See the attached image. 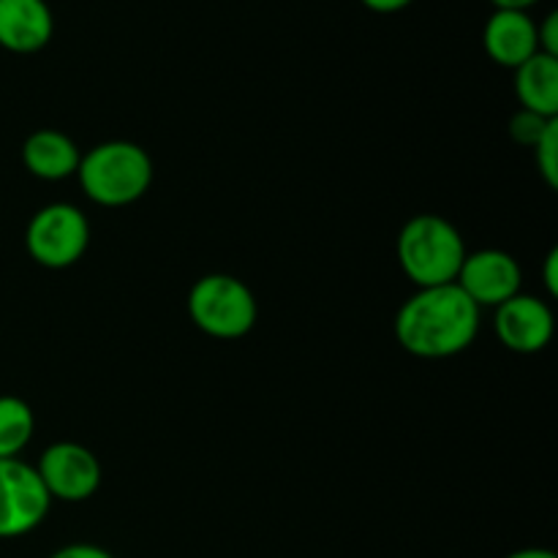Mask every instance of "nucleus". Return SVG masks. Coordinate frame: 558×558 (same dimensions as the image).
Listing matches in <instances>:
<instances>
[{"label":"nucleus","instance_id":"9b49d317","mask_svg":"<svg viewBox=\"0 0 558 558\" xmlns=\"http://www.w3.org/2000/svg\"><path fill=\"white\" fill-rule=\"evenodd\" d=\"M54 33L47 0H0V47L14 54L41 52Z\"/></svg>","mask_w":558,"mask_h":558},{"label":"nucleus","instance_id":"423d86ee","mask_svg":"<svg viewBox=\"0 0 558 558\" xmlns=\"http://www.w3.org/2000/svg\"><path fill=\"white\" fill-rule=\"evenodd\" d=\"M52 499L36 466L22 458L0 461V539H16L36 532L47 518Z\"/></svg>","mask_w":558,"mask_h":558},{"label":"nucleus","instance_id":"aec40b11","mask_svg":"<svg viewBox=\"0 0 558 558\" xmlns=\"http://www.w3.org/2000/svg\"><path fill=\"white\" fill-rule=\"evenodd\" d=\"M365 9L376 11V14H398V11L409 9L414 0H360Z\"/></svg>","mask_w":558,"mask_h":558},{"label":"nucleus","instance_id":"2eb2a0df","mask_svg":"<svg viewBox=\"0 0 558 558\" xmlns=\"http://www.w3.org/2000/svg\"><path fill=\"white\" fill-rule=\"evenodd\" d=\"M532 150L539 174H543V180L548 183V189H558V120L548 125L543 140H539Z\"/></svg>","mask_w":558,"mask_h":558},{"label":"nucleus","instance_id":"f8f14e48","mask_svg":"<svg viewBox=\"0 0 558 558\" xmlns=\"http://www.w3.org/2000/svg\"><path fill=\"white\" fill-rule=\"evenodd\" d=\"M80 147L69 134L58 129H38L22 145V163L27 172L47 183L74 178L80 169Z\"/></svg>","mask_w":558,"mask_h":558},{"label":"nucleus","instance_id":"f257e3e1","mask_svg":"<svg viewBox=\"0 0 558 558\" xmlns=\"http://www.w3.org/2000/svg\"><path fill=\"white\" fill-rule=\"evenodd\" d=\"M483 311L456 287L417 289L396 314V341L420 360H447L466 352L480 336Z\"/></svg>","mask_w":558,"mask_h":558},{"label":"nucleus","instance_id":"6ab92c4d","mask_svg":"<svg viewBox=\"0 0 558 558\" xmlns=\"http://www.w3.org/2000/svg\"><path fill=\"white\" fill-rule=\"evenodd\" d=\"M545 287H548L550 298H558V248H550V254L545 256Z\"/></svg>","mask_w":558,"mask_h":558},{"label":"nucleus","instance_id":"39448f33","mask_svg":"<svg viewBox=\"0 0 558 558\" xmlns=\"http://www.w3.org/2000/svg\"><path fill=\"white\" fill-rule=\"evenodd\" d=\"M90 245V223L80 207L52 202L33 213L25 229V248L36 265L47 270H65L85 256Z\"/></svg>","mask_w":558,"mask_h":558},{"label":"nucleus","instance_id":"0eeeda50","mask_svg":"<svg viewBox=\"0 0 558 558\" xmlns=\"http://www.w3.org/2000/svg\"><path fill=\"white\" fill-rule=\"evenodd\" d=\"M49 499L80 505L96 496L101 488L104 469L96 452L87 450L80 441H58L41 452L36 466Z\"/></svg>","mask_w":558,"mask_h":558},{"label":"nucleus","instance_id":"a211bd4d","mask_svg":"<svg viewBox=\"0 0 558 558\" xmlns=\"http://www.w3.org/2000/svg\"><path fill=\"white\" fill-rule=\"evenodd\" d=\"M49 558H114V556L109 554L107 548H101V545L71 543V545H63V548L54 550Z\"/></svg>","mask_w":558,"mask_h":558},{"label":"nucleus","instance_id":"ddd939ff","mask_svg":"<svg viewBox=\"0 0 558 558\" xmlns=\"http://www.w3.org/2000/svg\"><path fill=\"white\" fill-rule=\"evenodd\" d=\"M515 96L521 109L558 118V58L537 52L515 69Z\"/></svg>","mask_w":558,"mask_h":558},{"label":"nucleus","instance_id":"f3484780","mask_svg":"<svg viewBox=\"0 0 558 558\" xmlns=\"http://www.w3.org/2000/svg\"><path fill=\"white\" fill-rule=\"evenodd\" d=\"M537 47L539 52L558 58V14L550 11L543 20V25H537Z\"/></svg>","mask_w":558,"mask_h":558},{"label":"nucleus","instance_id":"4468645a","mask_svg":"<svg viewBox=\"0 0 558 558\" xmlns=\"http://www.w3.org/2000/svg\"><path fill=\"white\" fill-rule=\"evenodd\" d=\"M36 434V414L31 403L16 396H0V461L20 458Z\"/></svg>","mask_w":558,"mask_h":558},{"label":"nucleus","instance_id":"4be33fe9","mask_svg":"<svg viewBox=\"0 0 558 558\" xmlns=\"http://www.w3.org/2000/svg\"><path fill=\"white\" fill-rule=\"evenodd\" d=\"M507 558H558V556L548 548H521V550H515V554H510Z\"/></svg>","mask_w":558,"mask_h":558},{"label":"nucleus","instance_id":"7ed1b4c3","mask_svg":"<svg viewBox=\"0 0 558 558\" xmlns=\"http://www.w3.org/2000/svg\"><path fill=\"white\" fill-rule=\"evenodd\" d=\"M466 254V243L456 223L436 213H420L409 218L398 232V265L417 289L456 283Z\"/></svg>","mask_w":558,"mask_h":558},{"label":"nucleus","instance_id":"1a4fd4ad","mask_svg":"<svg viewBox=\"0 0 558 558\" xmlns=\"http://www.w3.org/2000/svg\"><path fill=\"white\" fill-rule=\"evenodd\" d=\"M494 327L505 349L515 354H537L554 341L556 316L545 300L515 294L496 308Z\"/></svg>","mask_w":558,"mask_h":558},{"label":"nucleus","instance_id":"6e6552de","mask_svg":"<svg viewBox=\"0 0 558 558\" xmlns=\"http://www.w3.org/2000/svg\"><path fill=\"white\" fill-rule=\"evenodd\" d=\"M523 270L512 254L501 248H480L466 254L458 270L456 287L483 308H499L510 298L521 294Z\"/></svg>","mask_w":558,"mask_h":558},{"label":"nucleus","instance_id":"f03ea898","mask_svg":"<svg viewBox=\"0 0 558 558\" xmlns=\"http://www.w3.org/2000/svg\"><path fill=\"white\" fill-rule=\"evenodd\" d=\"M82 191L101 207H129L153 185V158L142 145L109 140L82 153L76 169Z\"/></svg>","mask_w":558,"mask_h":558},{"label":"nucleus","instance_id":"9d476101","mask_svg":"<svg viewBox=\"0 0 558 558\" xmlns=\"http://www.w3.org/2000/svg\"><path fill=\"white\" fill-rule=\"evenodd\" d=\"M483 47L494 63L515 71L539 52L537 22L529 16V11L496 9L485 22Z\"/></svg>","mask_w":558,"mask_h":558},{"label":"nucleus","instance_id":"20e7f679","mask_svg":"<svg viewBox=\"0 0 558 558\" xmlns=\"http://www.w3.org/2000/svg\"><path fill=\"white\" fill-rule=\"evenodd\" d=\"M189 316L205 336L216 341H238L256 327L259 303L245 281L229 272H210L191 287Z\"/></svg>","mask_w":558,"mask_h":558},{"label":"nucleus","instance_id":"dca6fc26","mask_svg":"<svg viewBox=\"0 0 558 558\" xmlns=\"http://www.w3.org/2000/svg\"><path fill=\"white\" fill-rule=\"evenodd\" d=\"M558 118H543V114H534L529 109H518L510 118V136L523 147H534L543 134L548 131V125Z\"/></svg>","mask_w":558,"mask_h":558},{"label":"nucleus","instance_id":"412c9836","mask_svg":"<svg viewBox=\"0 0 558 558\" xmlns=\"http://www.w3.org/2000/svg\"><path fill=\"white\" fill-rule=\"evenodd\" d=\"M490 3H494L496 9H507V11H526V9H532L534 3H539V0H490Z\"/></svg>","mask_w":558,"mask_h":558}]
</instances>
